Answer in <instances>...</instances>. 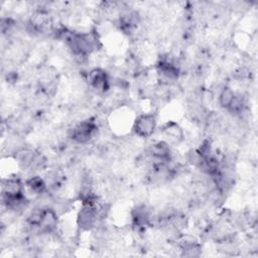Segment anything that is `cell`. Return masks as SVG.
I'll return each instance as SVG.
<instances>
[{"instance_id":"obj_8","label":"cell","mask_w":258,"mask_h":258,"mask_svg":"<svg viewBox=\"0 0 258 258\" xmlns=\"http://www.w3.org/2000/svg\"><path fill=\"white\" fill-rule=\"evenodd\" d=\"M162 133L172 143H178L183 138V132L175 122H167L162 127Z\"/></svg>"},{"instance_id":"obj_5","label":"cell","mask_w":258,"mask_h":258,"mask_svg":"<svg viewBox=\"0 0 258 258\" xmlns=\"http://www.w3.org/2000/svg\"><path fill=\"white\" fill-rule=\"evenodd\" d=\"M29 27L35 32H45L51 28L52 22L47 13L44 11H36L29 20Z\"/></svg>"},{"instance_id":"obj_2","label":"cell","mask_w":258,"mask_h":258,"mask_svg":"<svg viewBox=\"0 0 258 258\" xmlns=\"http://www.w3.org/2000/svg\"><path fill=\"white\" fill-rule=\"evenodd\" d=\"M156 127V120L152 114L139 115L133 123V131L136 135L146 138L153 134Z\"/></svg>"},{"instance_id":"obj_7","label":"cell","mask_w":258,"mask_h":258,"mask_svg":"<svg viewBox=\"0 0 258 258\" xmlns=\"http://www.w3.org/2000/svg\"><path fill=\"white\" fill-rule=\"evenodd\" d=\"M157 72L166 80H176L179 76V69L168 59H160L157 62Z\"/></svg>"},{"instance_id":"obj_10","label":"cell","mask_w":258,"mask_h":258,"mask_svg":"<svg viewBox=\"0 0 258 258\" xmlns=\"http://www.w3.org/2000/svg\"><path fill=\"white\" fill-rule=\"evenodd\" d=\"M235 94L236 93L233 92L232 89H230L228 87L224 88L221 91L220 96H219V104H220V106L227 110L229 108L230 104L232 103V101H233V99L235 97Z\"/></svg>"},{"instance_id":"obj_3","label":"cell","mask_w":258,"mask_h":258,"mask_svg":"<svg viewBox=\"0 0 258 258\" xmlns=\"http://www.w3.org/2000/svg\"><path fill=\"white\" fill-rule=\"evenodd\" d=\"M147 155L152 159L153 165L171 161L170 147L165 141H158L151 144L147 148Z\"/></svg>"},{"instance_id":"obj_6","label":"cell","mask_w":258,"mask_h":258,"mask_svg":"<svg viewBox=\"0 0 258 258\" xmlns=\"http://www.w3.org/2000/svg\"><path fill=\"white\" fill-rule=\"evenodd\" d=\"M57 226V215L54 210L50 208H44L38 226L36 227L41 233H52Z\"/></svg>"},{"instance_id":"obj_1","label":"cell","mask_w":258,"mask_h":258,"mask_svg":"<svg viewBox=\"0 0 258 258\" xmlns=\"http://www.w3.org/2000/svg\"><path fill=\"white\" fill-rule=\"evenodd\" d=\"M97 124L93 118L86 119L76 126H74L70 132L69 136L72 140H74L77 143H87L89 142L96 134L97 132Z\"/></svg>"},{"instance_id":"obj_9","label":"cell","mask_w":258,"mask_h":258,"mask_svg":"<svg viewBox=\"0 0 258 258\" xmlns=\"http://www.w3.org/2000/svg\"><path fill=\"white\" fill-rule=\"evenodd\" d=\"M25 183H26V186L29 188V190L36 195H40V194L44 192V190L46 188L45 181L38 175L31 176L30 178H28L26 180Z\"/></svg>"},{"instance_id":"obj_4","label":"cell","mask_w":258,"mask_h":258,"mask_svg":"<svg viewBox=\"0 0 258 258\" xmlns=\"http://www.w3.org/2000/svg\"><path fill=\"white\" fill-rule=\"evenodd\" d=\"M89 83L98 92H106L109 89V78L106 71L96 68L89 73Z\"/></svg>"}]
</instances>
